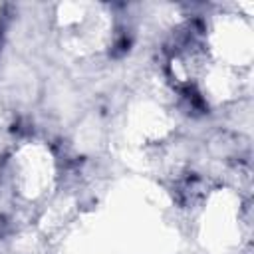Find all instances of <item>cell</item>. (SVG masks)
I'll use <instances>...</instances> for the list:
<instances>
[{
  "instance_id": "1",
  "label": "cell",
  "mask_w": 254,
  "mask_h": 254,
  "mask_svg": "<svg viewBox=\"0 0 254 254\" xmlns=\"http://www.w3.org/2000/svg\"><path fill=\"white\" fill-rule=\"evenodd\" d=\"M54 179V159L46 147L26 145L14 155V185L28 198H36L50 189Z\"/></svg>"
}]
</instances>
